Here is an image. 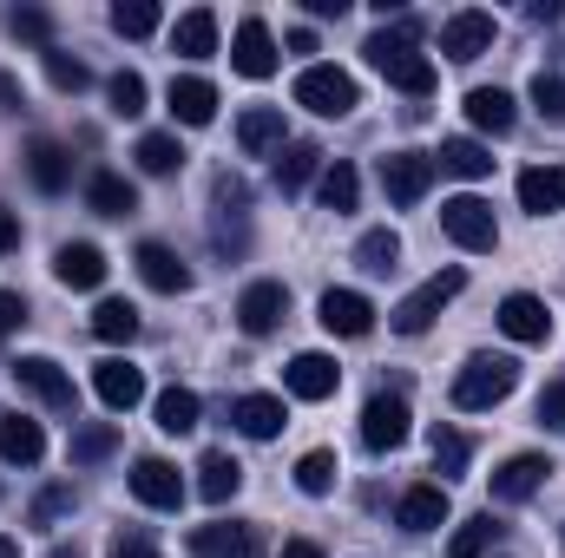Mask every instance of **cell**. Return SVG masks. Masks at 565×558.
I'll return each instance as SVG.
<instances>
[{"instance_id":"obj_1","label":"cell","mask_w":565,"mask_h":558,"mask_svg":"<svg viewBox=\"0 0 565 558\" xmlns=\"http://www.w3.org/2000/svg\"><path fill=\"white\" fill-rule=\"evenodd\" d=\"M369 66L388 79V86H402L408 99H422L434 93V60L422 53V26L415 20H395V26H382V33H369Z\"/></svg>"},{"instance_id":"obj_2","label":"cell","mask_w":565,"mask_h":558,"mask_svg":"<svg viewBox=\"0 0 565 558\" xmlns=\"http://www.w3.org/2000/svg\"><path fill=\"white\" fill-rule=\"evenodd\" d=\"M520 388V362L513 355H467V368L454 375V408L460 415H487Z\"/></svg>"},{"instance_id":"obj_3","label":"cell","mask_w":565,"mask_h":558,"mask_svg":"<svg viewBox=\"0 0 565 558\" xmlns=\"http://www.w3.org/2000/svg\"><path fill=\"white\" fill-rule=\"evenodd\" d=\"M296 106L316 112V119H349L362 106V93H355V79L342 66H302L296 73Z\"/></svg>"},{"instance_id":"obj_4","label":"cell","mask_w":565,"mask_h":558,"mask_svg":"<svg viewBox=\"0 0 565 558\" xmlns=\"http://www.w3.org/2000/svg\"><path fill=\"white\" fill-rule=\"evenodd\" d=\"M460 289H467V270H440V277H427L422 289H408V296L395 302L388 329H395V335H427V329H434V315H440Z\"/></svg>"},{"instance_id":"obj_5","label":"cell","mask_w":565,"mask_h":558,"mask_svg":"<svg viewBox=\"0 0 565 558\" xmlns=\"http://www.w3.org/2000/svg\"><path fill=\"white\" fill-rule=\"evenodd\" d=\"M440 230H447L460 250H473V257H487V250L500 244L493 204H487V197H473V191H460V197H447V204H440Z\"/></svg>"},{"instance_id":"obj_6","label":"cell","mask_w":565,"mask_h":558,"mask_svg":"<svg viewBox=\"0 0 565 558\" xmlns=\"http://www.w3.org/2000/svg\"><path fill=\"white\" fill-rule=\"evenodd\" d=\"M13 382L40 401V408H53V415H73L79 420V388H73V375L53 362V355H20L13 362Z\"/></svg>"},{"instance_id":"obj_7","label":"cell","mask_w":565,"mask_h":558,"mask_svg":"<svg viewBox=\"0 0 565 558\" xmlns=\"http://www.w3.org/2000/svg\"><path fill=\"white\" fill-rule=\"evenodd\" d=\"M191 552L198 558H270V539H264L257 519H217V526L191 533Z\"/></svg>"},{"instance_id":"obj_8","label":"cell","mask_w":565,"mask_h":558,"mask_svg":"<svg viewBox=\"0 0 565 558\" xmlns=\"http://www.w3.org/2000/svg\"><path fill=\"white\" fill-rule=\"evenodd\" d=\"M434 151H388L382 158V191H388V204L395 211H415L427 197V184H434Z\"/></svg>"},{"instance_id":"obj_9","label":"cell","mask_w":565,"mask_h":558,"mask_svg":"<svg viewBox=\"0 0 565 558\" xmlns=\"http://www.w3.org/2000/svg\"><path fill=\"white\" fill-rule=\"evenodd\" d=\"M493 13L487 7H460V13H447L440 20V53L454 60V66H467V60H480V53H493Z\"/></svg>"},{"instance_id":"obj_10","label":"cell","mask_w":565,"mask_h":558,"mask_svg":"<svg viewBox=\"0 0 565 558\" xmlns=\"http://www.w3.org/2000/svg\"><path fill=\"white\" fill-rule=\"evenodd\" d=\"M402 440H408V401L395 388H375L369 408H362V447L369 453H395Z\"/></svg>"},{"instance_id":"obj_11","label":"cell","mask_w":565,"mask_h":558,"mask_svg":"<svg viewBox=\"0 0 565 558\" xmlns=\"http://www.w3.org/2000/svg\"><path fill=\"white\" fill-rule=\"evenodd\" d=\"M132 500L151 506V513H178V506H184V473H178L171 460L145 453V460H132Z\"/></svg>"},{"instance_id":"obj_12","label":"cell","mask_w":565,"mask_h":558,"mask_svg":"<svg viewBox=\"0 0 565 558\" xmlns=\"http://www.w3.org/2000/svg\"><path fill=\"white\" fill-rule=\"evenodd\" d=\"M231 66L244 73V79H270L277 73V33L250 13V20H237V33H231Z\"/></svg>"},{"instance_id":"obj_13","label":"cell","mask_w":565,"mask_h":558,"mask_svg":"<svg viewBox=\"0 0 565 558\" xmlns=\"http://www.w3.org/2000/svg\"><path fill=\"white\" fill-rule=\"evenodd\" d=\"M316 322H322L329 335H349V342H362V335L375 329V302H369L362 289H329V296L316 302Z\"/></svg>"},{"instance_id":"obj_14","label":"cell","mask_w":565,"mask_h":558,"mask_svg":"<svg viewBox=\"0 0 565 558\" xmlns=\"http://www.w3.org/2000/svg\"><path fill=\"white\" fill-rule=\"evenodd\" d=\"M546 473H553L546 453H513V460H500V466H493V506H520V500H533V493L546 486Z\"/></svg>"},{"instance_id":"obj_15","label":"cell","mask_w":565,"mask_h":558,"mask_svg":"<svg viewBox=\"0 0 565 558\" xmlns=\"http://www.w3.org/2000/svg\"><path fill=\"white\" fill-rule=\"evenodd\" d=\"M282 388L296 395V401H329L335 388H342V368L329 362V355H316V348H302L289 368H282Z\"/></svg>"},{"instance_id":"obj_16","label":"cell","mask_w":565,"mask_h":558,"mask_svg":"<svg viewBox=\"0 0 565 558\" xmlns=\"http://www.w3.org/2000/svg\"><path fill=\"white\" fill-rule=\"evenodd\" d=\"M282 315H289V289H282V282H250V289L237 296V329H244V335H270Z\"/></svg>"},{"instance_id":"obj_17","label":"cell","mask_w":565,"mask_h":558,"mask_svg":"<svg viewBox=\"0 0 565 558\" xmlns=\"http://www.w3.org/2000/svg\"><path fill=\"white\" fill-rule=\"evenodd\" d=\"M93 388H99V401L113 408V415H132L145 401V375L126 362V355H113V362H99L93 368Z\"/></svg>"},{"instance_id":"obj_18","label":"cell","mask_w":565,"mask_h":558,"mask_svg":"<svg viewBox=\"0 0 565 558\" xmlns=\"http://www.w3.org/2000/svg\"><path fill=\"white\" fill-rule=\"evenodd\" d=\"M164 106H171L178 126H211V119H217V86L198 79V73H184V79L164 86Z\"/></svg>"},{"instance_id":"obj_19","label":"cell","mask_w":565,"mask_h":558,"mask_svg":"<svg viewBox=\"0 0 565 558\" xmlns=\"http://www.w3.org/2000/svg\"><path fill=\"white\" fill-rule=\"evenodd\" d=\"M139 277H145V289H158V296H184L191 289V270H184V257L171 250V244H139Z\"/></svg>"},{"instance_id":"obj_20","label":"cell","mask_w":565,"mask_h":558,"mask_svg":"<svg viewBox=\"0 0 565 558\" xmlns=\"http://www.w3.org/2000/svg\"><path fill=\"white\" fill-rule=\"evenodd\" d=\"M26 178H33L46 197H53V191H66V184H73V158H66V144L46 139V132H40V139H26Z\"/></svg>"},{"instance_id":"obj_21","label":"cell","mask_w":565,"mask_h":558,"mask_svg":"<svg viewBox=\"0 0 565 558\" xmlns=\"http://www.w3.org/2000/svg\"><path fill=\"white\" fill-rule=\"evenodd\" d=\"M467 119H473V132H487V139H507V132L520 126L513 93H500V86H473V93H467Z\"/></svg>"},{"instance_id":"obj_22","label":"cell","mask_w":565,"mask_h":558,"mask_svg":"<svg viewBox=\"0 0 565 558\" xmlns=\"http://www.w3.org/2000/svg\"><path fill=\"white\" fill-rule=\"evenodd\" d=\"M500 329H507L513 342H546V335H553V315H546V302H540V296L513 289V296L500 302Z\"/></svg>"},{"instance_id":"obj_23","label":"cell","mask_w":565,"mask_h":558,"mask_svg":"<svg viewBox=\"0 0 565 558\" xmlns=\"http://www.w3.org/2000/svg\"><path fill=\"white\" fill-rule=\"evenodd\" d=\"M53 277L66 282V289H99V282H106V250H99V244H60Z\"/></svg>"},{"instance_id":"obj_24","label":"cell","mask_w":565,"mask_h":558,"mask_svg":"<svg viewBox=\"0 0 565 558\" xmlns=\"http://www.w3.org/2000/svg\"><path fill=\"white\" fill-rule=\"evenodd\" d=\"M520 204H526L533 217L565 211V164H533V171H520Z\"/></svg>"},{"instance_id":"obj_25","label":"cell","mask_w":565,"mask_h":558,"mask_svg":"<svg viewBox=\"0 0 565 558\" xmlns=\"http://www.w3.org/2000/svg\"><path fill=\"white\" fill-rule=\"evenodd\" d=\"M237 144H244V158H270L282 151V106H250L244 119H237Z\"/></svg>"},{"instance_id":"obj_26","label":"cell","mask_w":565,"mask_h":558,"mask_svg":"<svg viewBox=\"0 0 565 558\" xmlns=\"http://www.w3.org/2000/svg\"><path fill=\"white\" fill-rule=\"evenodd\" d=\"M171 53H184V60H211V53H217V13H211V7L178 13V26H171Z\"/></svg>"},{"instance_id":"obj_27","label":"cell","mask_w":565,"mask_h":558,"mask_svg":"<svg viewBox=\"0 0 565 558\" xmlns=\"http://www.w3.org/2000/svg\"><path fill=\"white\" fill-rule=\"evenodd\" d=\"M198 493H204L211 506H231V500L244 493V466H237L231 453H217V447H211V453L198 460Z\"/></svg>"},{"instance_id":"obj_28","label":"cell","mask_w":565,"mask_h":558,"mask_svg":"<svg viewBox=\"0 0 565 558\" xmlns=\"http://www.w3.org/2000/svg\"><path fill=\"white\" fill-rule=\"evenodd\" d=\"M231 420H237L244 440H277L282 433V401L277 395H237V401H231Z\"/></svg>"},{"instance_id":"obj_29","label":"cell","mask_w":565,"mask_h":558,"mask_svg":"<svg viewBox=\"0 0 565 558\" xmlns=\"http://www.w3.org/2000/svg\"><path fill=\"white\" fill-rule=\"evenodd\" d=\"M395 519L408 533H440L447 526V486H408L402 506H395Z\"/></svg>"},{"instance_id":"obj_30","label":"cell","mask_w":565,"mask_h":558,"mask_svg":"<svg viewBox=\"0 0 565 558\" xmlns=\"http://www.w3.org/2000/svg\"><path fill=\"white\" fill-rule=\"evenodd\" d=\"M40 453H46V433H40V420L0 415V460H7V466H33Z\"/></svg>"},{"instance_id":"obj_31","label":"cell","mask_w":565,"mask_h":558,"mask_svg":"<svg viewBox=\"0 0 565 558\" xmlns=\"http://www.w3.org/2000/svg\"><path fill=\"white\" fill-rule=\"evenodd\" d=\"M86 204H93L99 217H132V211H139V191H132V178H119V171H93V178H86Z\"/></svg>"},{"instance_id":"obj_32","label":"cell","mask_w":565,"mask_h":558,"mask_svg":"<svg viewBox=\"0 0 565 558\" xmlns=\"http://www.w3.org/2000/svg\"><path fill=\"white\" fill-rule=\"evenodd\" d=\"M500 519L493 513H473V519H460L454 526V539H447V558H493V546H500Z\"/></svg>"},{"instance_id":"obj_33","label":"cell","mask_w":565,"mask_h":558,"mask_svg":"<svg viewBox=\"0 0 565 558\" xmlns=\"http://www.w3.org/2000/svg\"><path fill=\"white\" fill-rule=\"evenodd\" d=\"M434 164L454 171V178H493V151H487L480 139H440Z\"/></svg>"},{"instance_id":"obj_34","label":"cell","mask_w":565,"mask_h":558,"mask_svg":"<svg viewBox=\"0 0 565 558\" xmlns=\"http://www.w3.org/2000/svg\"><path fill=\"white\" fill-rule=\"evenodd\" d=\"M113 453H119V427H113V420L73 427V466H99V460H113Z\"/></svg>"},{"instance_id":"obj_35","label":"cell","mask_w":565,"mask_h":558,"mask_svg":"<svg viewBox=\"0 0 565 558\" xmlns=\"http://www.w3.org/2000/svg\"><path fill=\"white\" fill-rule=\"evenodd\" d=\"M151 415H158V427H164V433H191V427H198V415H204V401H198L191 388H178V382H171V388L151 401Z\"/></svg>"},{"instance_id":"obj_36","label":"cell","mask_w":565,"mask_h":558,"mask_svg":"<svg viewBox=\"0 0 565 558\" xmlns=\"http://www.w3.org/2000/svg\"><path fill=\"white\" fill-rule=\"evenodd\" d=\"M132 158H139L145 178H171V171L184 164V144H178V132H145Z\"/></svg>"},{"instance_id":"obj_37","label":"cell","mask_w":565,"mask_h":558,"mask_svg":"<svg viewBox=\"0 0 565 558\" xmlns=\"http://www.w3.org/2000/svg\"><path fill=\"white\" fill-rule=\"evenodd\" d=\"M316 197H322V211H355V197H362V178H355V164H322V184H316Z\"/></svg>"},{"instance_id":"obj_38","label":"cell","mask_w":565,"mask_h":558,"mask_svg":"<svg viewBox=\"0 0 565 558\" xmlns=\"http://www.w3.org/2000/svg\"><path fill=\"white\" fill-rule=\"evenodd\" d=\"M355 264L369 270V277H388L395 264H402V237L382 224V230H362V244H355Z\"/></svg>"},{"instance_id":"obj_39","label":"cell","mask_w":565,"mask_h":558,"mask_svg":"<svg viewBox=\"0 0 565 558\" xmlns=\"http://www.w3.org/2000/svg\"><path fill=\"white\" fill-rule=\"evenodd\" d=\"M93 335H99V342H113V348H119V342H132V335H139V309H132V302H119V296H106V302L93 309Z\"/></svg>"},{"instance_id":"obj_40","label":"cell","mask_w":565,"mask_h":558,"mask_svg":"<svg viewBox=\"0 0 565 558\" xmlns=\"http://www.w3.org/2000/svg\"><path fill=\"white\" fill-rule=\"evenodd\" d=\"M316 171H322V151H316V144H282V151H277V191H282V197H289V191H302Z\"/></svg>"},{"instance_id":"obj_41","label":"cell","mask_w":565,"mask_h":558,"mask_svg":"<svg viewBox=\"0 0 565 558\" xmlns=\"http://www.w3.org/2000/svg\"><path fill=\"white\" fill-rule=\"evenodd\" d=\"M335 473H342V466H335V453H329V447H316V453H302V460H296V486H302L309 500L335 493Z\"/></svg>"},{"instance_id":"obj_42","label":"cell","mask_w":565,"mask_h":558,"mask_svg":"<svg viewBox=\"0 0 565 558\" xmlns=\"http://www.w3.org/2000/svg\"><path fill=\"white\" fill-rule=\"evenodd\" d=\"M427 447H434V466H440L447 480H454V473H467V460H473V440H467L460 427H434V440H427Z\"/></svg>"},{"instance_id":"obj_43","label":"cell","mask_w":565,"mask_h":558,"mask_svg":"<svg viewBox=\"0 0 565 558\" xmlns=\"http://www.w3.org/2000/svg\"><path fill=\"white\" fill-rule=\"evenodd\" d=\"M158 20H164V13H158L151 0H119V7H113V33H119V40H151Z\"/></svg>"},{"instance_id":"obj_44","label":"cell","mask_w":565,"mask_h":558,"mask_svg":"<svg viewBox=\"0 0 565 558\" xmlns=\"http://www.w3.org/2000/svg\"><path fill=\"white\" fill-rule=\"evenodd\" d=\"M40 60H46V79H53L60 93H86V86H93V66H86V60H73V53H60V46H46Z\"/></svg>"},{"instance_id":"obj_45","label":"cell","mask_w":565,"mask_h":558,"mask_svg":"<svg viewBox=\"0 0 565 558\" xmlns=\"http://www.w3.org/2000/svg\"><path fill=\"white\" fill-rule=\"evenodd\" d=\"M7 33L46 53V46H53V13H40V7H13V13H7Z\"/></svg>"},{"instance_id":"obj_46","label":"cell","mask_w":565,"mask_h":558,"mask_svg":"<svg viewBox=\"0 0 565 558\" xmlns=\"http://www.w3.org/2000/svg\"><path fill=\"white\" fill-rule=\"evenodd\" d=\"M533 112L546 126H565V73H540L533 79Z\"/></svg>"},{"instance_id":"obj_47","label":"cell","mask_w":565,"mask_h":558,"mask_svg":"<svg viewBox=\"0 0 565 558\" xmlns=\"http://www.w3.org/2000/svg\"><path fill=\"white\" fill-rule=\"evenodd\" d=\"M106 99H113L119 119H139L145 112V79L139 73H113V79H106Z\"/></svg>"},{"instance_id":"obj_48","label":"cell","mask_w":565,"mask_h":558,"mask_svg":"<svg viewBox=\"0 0 565 558\" xmlns=\"http://www.w3.org/2000/svg\"><path fill=\"white\" fill-rule=\"evenodd\" d=\"M66 513H73V486H66V480H53V486L33 500V513H26V519H33V526H53V519H66Z\"/></svg>"},{"instance_id":"obj_49","label":"cell","mask_w":565,"mask_h":558,"mask_svg":"<svg viewBox=\"0 0 565 558\" xmlns=\"http://www.w3.org/2000/svg\"><path fill=\"white\" fill-rule=\"evenodd\" d=\"M106 558H158V546H151V533L132 526V533H119V539H113V552H106Z\"/></svg>"},{"instance_id":"obj_50","label":"cell","mask_w":565,"mask_h":558,"mask_svg":"<svg viewBox=\"0 0 565 558\" xmlns=\"http://www.w3.org/2000/svg\"><path fill=\"white\" fill-rule=\"evenodd\" d=\"M20 322H26V296H20V289H0V342H7Z\"/></svg>"},{"instance_id":"obj_51","label":"cell","mask_w":565,"mask_h":558,"mask_svg":"<svg viewBox=\"0 0 565 558\" xmlns=\"http://www.w3.org/2000/svg\"><path fill=\"white\" fill-rule=\"evenodd\" d=\"M540 427H565V382H546V395H540Z\"/></svg>"},{"instance_id":"obj_52","label":"cell","mask_w":565,"mask_h":558,"mask_svg":"<svg viewBox=\"0 0 565 558\" xmlns=\"http://www.w3.org/2000/svg\"><path fill=\"white\" fill-rule=\"evenodd\" d=\"M13 250H20V217L0 204V257H13Z\"/></svg>"},{"instance_id":"obj_53","label":"cell","mask_w":565,"mask_h":558,"mask_svg":"<svg viewBox=\"0 0 565 558\" xmlns=\"http://www.w3.org/2000/svg\"><path fill=\"white\" fill-rule=\"evenodd\" d=\"M0 106H7V112H20V106H26V93H20V79H13V73H0Z\"/></svg>"},{"instance_id":"obj_54","label":"cell","mask_w":565,"mask_h":558,"mask_svg":"<svg viewBox=\"0 0 565 558\" xmlns=\"http://www.w3.org/2000/svg\"><path fill=\"white\" fill-rule=\"evenodd\" d=\"M277 558H322V546H316V539H282Z\"/></svg>"},{"instance_id":"obj_55","label":"cell","mask_w":565,"mask_h":558,"mask_svg":"<svg viewBox=\"0 0 565 558\" xmlns=\"http://www.w3.org/2000/svg\"><path fill=\"white\" fill-rule=\"evenodd\" d=\"M526 13H533V20H540V26H553V20H565V7H559V0H533V7H526Z\"/></svg>"},{"instance_id":"obj_56","label":"cell","mask_w":565,"mask_h":558,"mask_svg":"<svg viewBox=\"0 0 565 558\" xmlns=\"http://www.w3.org/2000/svg\"><path fill=\"white\" fill-rule=\"evenodd\" d=\"M309 13H316V20H342V13H349V0H309Z\"/></svg>"},{"instance_id":"obj_57","label":"cell","mask_w":565,"mask_h":558,"mask_svg":"<svg viewBox=\"0 0 565 558\" xmlns=\"http://www.w3.org/2000/svg\"><path fill=\"white\" fill-rule=\"evenodd\" d=\"M0 558H20V546H13V539H7V533H0Z\"/></svg>"},{"instance_id":"obj_58","label":"cell","mask_w":565,"mask_h":558,"mask_svg":"<svg viewBox=\"0 0 565 558\" xmlns=\"http://www.w3.org/2000/svg\"><path fill=\"white\" fill-rule=\"evenodd\" d=\"M46 558H79V546H53Z\"/></svg>"}]
</instances>
